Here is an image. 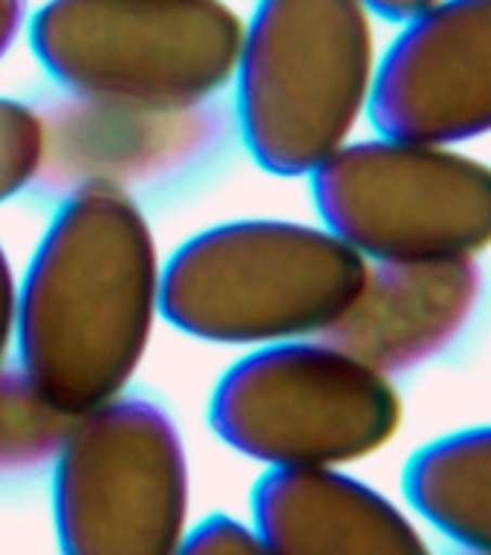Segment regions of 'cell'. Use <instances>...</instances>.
<instances>
[{
  "instance_id": "obj_1",
  "label": "cell",
  "mask_w": 491,
  "mask_h": 555,
  "mask_svg": "<svg viewBox=\"0 0 491 555\" xmlns=\"http://www.w3.org/2000/svg\"><path fill=\"white\" fill-rule=\"evenodd\" d=\"M163 263L133 194L61 199L17 286V367L69 420L121 397L159 312Z\"/></svg>"
},
{
  "instance_id": "obj_2",
  "label": "cell",
  "mask_w": 491,
  "mask_h": 555,
  "mask_svg": "<svg viewBox=\"0 0 491 555\" xmlns=\"http://www.w3.org/2000/svg\"><path fill=\"white\" fill-rule=\"evenodd\" d=\"M367 260L327 225L234 220L194 234L163 267L159 312L215 345L324 336L353 304Z\"/></svg>"
},
{
  "instance_id": "obj_3",
  "label": "cell",
  "mask_w": 491,
  "mask_h": 555,
  "mask_svg": "<svg viewBox=\"0 0 491 555\" xmlns=\"http://www.w3.org/2000/svg\"><path fill=\"white\" fill-rule=\"evenodd\" d=\"M379 67L362 0H260L237 59V128L255 163L303 177L350 142Z\"/></svg>"
},
{
  "instance_id": "obj_4",
  "label": "cell",
  "mask_w": 491,
  "mask_h": 555,
  "mask_svg": "<svg viewBox=\"0 0 491 555\" xmlns=\"http://www.w3.org/2000/svg\"><path fill=\"white\" fill-rule=\"evenodd\" d=\"M393 376L327 338H295L243 356L220 376L211 431L269 468H345L402 428Z\"/></svg>"
},
{
  "instance_id": "obj_5",
  "label": "cell",
  "mask_w": 491,
  "mask_h": 555,
  "mask_svg": "<svg viewBox=\"0 0 491 555\" xmlns=\"http://www.w3.org/2000/svg\"><path fill=\"white\" fill-rule=\"evenodd\" d=\"M243 29L225 0H50L29 43L64 93L185 107L232 81Z\"/></svg>"
},
{
  "instance_id": "obj_6",
  "label": "cell",
  "mask_w": 491,
  "mask_h": 555,
  "mask_svg": "<svg viewBox=\"0 0 491 555\" xmlns=\"http://www.w3.org/2000/svg\"><path fill=\"white\" fill-rule=\"evenodd\" d=\"M189 512V454L165 408L116 397L69 423L52 460L61 555H177Z\"/></svg>"
},
{
  "instance_id": "obj_7",
  "label": "cell",
  "mask_w": 491,
  "mask_h": 555,
  "mask_svg": "<svg viewBox=\"0 0 491 555\" xmlns=\"http://www.w3.org/2000/svg\"><path fill=\"white\" fill-rule=\"evenodd\" d=\"M310 177L324 225L367 263L491 249V165L460 147L390 137L347 142Z\"/></svg>"
},
{
  "instance_id": "obj_8",
  "label": "cell",
  "mask_w": 491,
  "mask_h": 555,
  "mask_svg": "<svg viewBox=\"0 0 491 555\" xmlns=\"http://www.w3.org/2000/svg\"><path fill=\"white\" fill-rule=\"evenodd\" d=\"M43 163L35 185L50 197L85 189L163 185L223 147L229 119L215 102L185 107L61 95L47 102Z\"/></svg>"
},
{
  "instance_id": "obj_9",
  "label": "cell",
  "mask_w": 491,
  "mask_h": 555,
  "mask_svg": "<svg viewBox=\"0 0 491 555\" xmlns=\"http://www.w3.org/2000/svg\"><path fill=\"white\" fill-rule=\"evenodd\" d=\"M379 137L466 145L491 133V0H437L402 24L376 67Z\"/></svg>"
},
{
  "instance_id": "obj_10",
  "label": "cell",
  "mask_w": 491,
  "mask_h": 555,
  "mask_svg": "<svg viewBox=\"0 0 491 555\" xmlns=\"http://www.w3.org/2000/svg\"><path fill=\"white\" fill-rule=\"evenodd\" d=\"M483 289L477 258L367 263L353 304L321 338L397 376L445 353L475 319Z\"/></svg>"
},
{
  "instance_id": "obj_11",
  "label": "cell",
  "mask_w": 491,
  "mask_h": 555,
  "mask_svg": "<svg viewBox=\"0 0 491 555\" xmlns=\"http://www.w3.org/2000/svg\"><path fill=\"white\" fill-rule=\"evenodd\" d=\"M251 529L269 555H437L414 512L345 468H269Z\"/></svg>"
},
{
  "instance_id": "obj_12",
  "label": "cell",
  "mask_w": 491,
  "mask_h": 555,
  "mask_svg": "<svg viewBox=\"0 0 491 555\" xmlns=\"http://www.w3.org/2000/svg\"><path fill=\"white\" fill-rule=\"evenodd\" d=\"M408 509L460 546L491 555V423L425 442L402 472Z\"/></svg>"
},
{
  "instance_id": "obj_13",
  "label": "cell",
  "mask_w": 491,
  "mask_h": 555,
  "mask_svg": "<svg viewBox=\"0 0 491 555\" xmlns=\"http://www.w3.org/2000/svg\"><path fill=\"white\" fill-rule=\"evenodd\" d=\"M69 423L21 367H0V477L33 475L52 463Z\"/></svg>"
},
{
  "instance_id": "obj_14",
  "label": "cell",
  "mask_w": 491,
  "mask_h": 555,
  "mask_svg": "<svg viewBox=\"0 0 491 555\" xmlns=\"http://www.w3.org/2000/svg\"><path fill=\"white\" fill-rule=\"evenodd\" d=\"M41 163V111L33 104L0 95V203L35 185Z\"/></svg>"
},
{
  "instance_id": "obj_15",
  "label": "cell",
  "mask_w": 491,
  "mask_h": 555,
  "mask_svg": "<svg viewBox=\"0 0 491 555\" xmlns=\"http://www.w3.org/2000/svg\"><path fill=\"white\" fill-rule=\"evenodd\" d=\"M177 555H269V550L255 529L232 515L217 512L189 529Z\"/></svg>"
},
{
  "instance_id": "obj_16",
  "label": "cell",
  "mask_w": 491,
  "mask_h": 555,
  "mask_svg": "<svg viewBox=\"0 0 491 555\" xmlns=\"http://www.w3.org/2000/svg\"><path fill=\"white\" fill-rule=\"evenodd\" d=\"M17 333V281L9 263L7 249L0 246V367L7 364L9 350L15 347Z\"/></svg>"
},
{
  "instance_id": "obj_17",
  "label": "cell",
  "mask_w": 491,
  "mask_h": 555,
  "mask_svg": "<svg viewBox=\"0 0 491 555\" xmlns=\"http://www.w3.org/2000/svg\"><path fill=\"white\" fill-rule=\"evenodd\" d=\"M26 24V0H0V59L12 50Z\"/></svg>"
},
{
  "instance_id": "obj_18",
  "label": "cell",
  "mask_w": 491,
  "mask_h": 555,
  "mask_svg": "<svg viewBox=\"0 0 491 555\" xmlns=\"http://www.w3.org/2000/svg\"><path fill=\"white\" fill-rule=\"evenodd\" d=\"M362 3L376 17H385V21H393V24H405L414 15H419L423 9L434 7L437 0H362Z\"/></svg>"
},
{
  "instance_id": "obj_19",
  "label": "cell",
  "mask_w": 491,
  "mask_h": 555,
  "mask_svg": "<svg viewBox=\"0 0 491 555\" xmlns=\"http://www.w3.org/2000/svg\"><path fill=\"white\" fill-rule=\"evenodd\" d=\"M460 555H471V553H460Z\"/></svg>"
}]
</instances>
